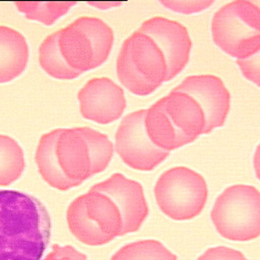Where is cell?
<instances>
[{
  "label": "cell",
  "mask_w": 260,
  "mask_h": 260,
  "mask_svg": "<svg viewBox=\"0 0 260 260\" xmlns=\"http://www.w3.org/2000/svg\"><path fill=\"white\" fill-rule=\"evenodd\" d=\"M116 71L121 84L133 94L144 96L151 94L158 88L136 70L130 59L125 43H123L117 57Z\"/></svg>",
  "instance_id": "21"
},
{
  "label": "cell",
  "mask_w": 260,
  "mask_h": 260,
  "mask_svg": "<svg viewBox=\"0 0 260 260\" xmlns=\"http://www.w3.org/2000/svg\"><path fill=\"white\" fill-rule=\"evenodd\" d=\"M58 30L48 36L39 48V62L43 70L50 76L61 79H75L81 73L71 69L64 61L58 46Z\"/></svg>",
  "instance_id": "19"
},
{
  "label": "cell",
  "mask_w": 260,
  "mask_h": 260,
  "mask_svg": "<svg viewBox=\"0 0 260 260\" xmlns=\"http://www.w3.org/2000/svg\"><path fill=\"white\" fill-rule=\"evenodd\" d=\"M214 44L237 60L260 52V8L248 0L232 1L220 7L212 17Z\"/></svg>",
  "instance_id": "3"
},
{
  "label": "cell",
  "mask_w": 260,
  "mask_h": 260,
  "mask_svg": "<svg viewBox=\"0 0 260 260\" xmlns=\"http://www.w3.org/2000/svg\"><path fill=\"white\" fill-rule=\"evenodd\" d=\"M173 89L190 94L202 108L206 120L204 134L224 124L231 94L221 78L213 74L189 75Z\"/></svg>",
  "instance_id": "9"
},
{
  "label": "cell",
  "mask_w": 260,
  "mask_h": 260,
  "mask_svg": "<svg viewBox=\"0 0 260 260\" xmlns=\"http://www.w3.org/2000/svg\"><path fill=\"white\" fill-rule=\"evenodd\" d=\"M218 234L231 241H251L260 235V193L251 185L225 188L210 212Z\"/></svg>",
  "instance_id": "5"
},
{
  "label": "cell",
  "mask_w": 260,
  "mask_h": 260,
  "mask_svg": "<svg viewBox=\"0 0 260 260\" xmlns=\"http://www.w3.org/2000/svg\"><path fill=\"white\" fill-rule=\"evenodd\" d=\"M28 61V46L17 30L0 25V83L19 76Z\"/></svg>",
  "instance_id": "16"
},
{
  "label": "cell",
  "mask_w": 260,
  "mask_h": 260,
  "mask_svg": "<svg viewBox=\"0 0 260 260\" xmlns=\"http://www.w3.org/2000/svg\"><path fill=\"white\" fill-rule=\"evenodd\" d=\"M50 234V215L38 198L0 190V260H41Z\"/></svg>",
  "instance_id": "1"
},
{
  "label": "cell",
  "mask_w": 260,
  "mask_h": 260,
  "mask_svg": "<svg viewBox=\"0 0 260 260\" xmlns=\"http://www.w3.org/2000/svg\"><path fill=\"white\" fill-rule=\"evenodd\" d=\"M113 153L114 145L108 135L89 127L61 129L55 144L58 166L75 187L105 171Z\"/></svg>",
  "instance_id": "2"
},
{
  "label": "cell",
  "mask_w": 260,
  "mask_h": 260,
  "mask_svg": "<svg viewBox=\"0 0 260 260\" xmlns=\"http://www.w3.org/2000/svg\"><path fill=\"white\" fill-rule=\"evenodd\" d=\"M24 167V154L20 145L12 137L0 134V186L15 182Z\"/></svg>",
  "instance_id": "20"
},
{
  "label": "cell",
  "mask_w": 260,
  "mask_h": 260,
  "mask_svg": "<svg viewBox=\"0 0 260 260\" xmlns=\"http://www.w3.org/2000/svg\"><path fill=\"white\" fill-rule=\"evenodd\" d=\"M58 32V46L64 61L81 74L103 65L114 44L112 27L98 17L81 16Z\"/></svg>",
  "instance_id": "4"
},
{
  "label": "cell",
  "mask_w": 260,
  "mask_h": 260,
  "mask_svg": "<svg viewBox=\"0 0 260 260\" xmlns=\"http://www.w3.org/2000/svg\"><path fill=\"white\" fill-rule=\"evenodd\" d=\"M138 31L150 37L162 52L168 73L166 81L176 77L188 64L192 41L182 23L162 16H154L142 22Z\"/></svg>",
  "instance_id": "8"
},
{
  "label": "cell",
  "mask_w": 260,
  "mask_h": 260,
  "mask_svg": "<svg viewBox=\"0 0 260 260\" xmlns=\"http://www.w3.org/2000/svg\"><path fill=\"white\" fill-rule=\"evenodd\" d=\"M87 217L110 241L123 235V219L114 200L107 194L92 188L80 195Z\"/></svg>",
  "instance_id": "15"
},
{
  "label": "cell",
  "mask_w": 260,
  "mask_h": 260,
  "mask_svg": "<svg viewBox=\"0 0 260 260\" xmlns=\"http://www.w3.org/2000/svg\"><path fill=\"white\" fill-rule=\"evenodd\" d=\"M111 260H177V256L156 240H141L123 246Z\"/></svg>",
  "instance_id": "22"
},
{
  "label": "cell",
  "mask_w": 260,
  "mask_h": 260,
  "mask_svg": "<svg viewBox=\"0 0 260 260\" xmlns=\"http://www.w3.org/2000/svg\"><path fill=\"white\" fill-rule=\"evenodd\" d=\"M143 125L149 140L162 150L170 152L193 142L169 118L165 111V98L159 99L145 110Z\"/></svg>",
  "instance_id": "14"
},
{
  "label": "cell",
  "mask_w": 260,
  "mask_h": 260,
  "mask_svg": "<svg viewBox=\"0 0 260 260\" xmlns=\"http://www.w3.org/2000/svg\"><path fill=\"white\" fill-rule=\"evenodd\" d=\"M44 260H87V258L70 245H54Z\"/></svg>",
  "instance_id": "27"
},
{
  "label": "cell",
  "mask_w": 260,
  "mask_h": 260,
  "mask_svg": "<svg viewBox=\"0 0 260 260\" xmlns=\"http://www.w3.org/2000/svg\"><path fill=\"white\" fill-rule=\"evenodd\" d=\"M159 3L170 10L183 14L201 12L213 4L212 0H160Z\"/></svg>",
  "instance_id": "24"
},
{
  "label": "cell",
  "mask_w": 260,
  "mask_h": 260,
  "mask_svg": "<svg viewBox=\"0 0 260 260\" xmlns=\"http://www.w3.org/2000/svg\"><path fill=\"white\" fill-rule=\"evenodd\" d=\"M124 43L127 45L130 59L136 70L150 83L159 87L166 81L168 66L162 52L154 41L136 30Z\"/></svg>",
  "instance_id": "12"
},
{
  "label": "cell",
  "mask_w": 260,
  "mask_h": 260,
  "mask_svg": "<svg viewBox=\"0 0 260 260\" xmlns=\"http://www.w3.org/2000/svg\"><path fill=\"white\" fill-rule=\"evenodd\" d=\"M76 2H40V1H17L14 2L17 10L24 14L27 19L38 20L46 25H52L57 19L66 14Z\"/></svg>",
  "instance_id": "23"
},
{
  "label": "cell",
  "mask_w": 260,
  "mask_h": 260,
  "mask_svg": "<svg viewBox=\"0 0 260 260\" xmlns=\"http://www.w3.org/2000/svg\"><path fill=\"white\" fill-rule=\"evenodd\" d=\"M237 63L243 73V75L250 80L251 82L255 83L257 86L260 85V52L254 54L251 57L246 59L237 60Z\"/></svg>",
  "instance_id": "25"
},
{
  "label": "cell",
  "mask_w": 260,
  "mask_h": 260,
  "mask_svg": "<svg viewBox=\"0 0 260 260\" xmlns=\"http://www.w3.org/2000/svg\"><path fill=\"white\" fill-rule=\"evenodd\" d=\"M81 116L99 124H110L121 118L126 109L124 90L109 77L88 80L78 91Z\"/></svg>",
  "instance_id": "10"
},
{
  "label": "cell",
  "mask_w": 260,
  "mask_h": 260,
  "mask_svg": "<svg viewBox=\"0 0 260 260\" xmlns=\"http://www.w3.org/2000/svg\"><path fill=\"white\" fill-rule=\"evenodd\" d=\"M60 131L61 128L52 130L40 138L35 159L43 179L51 187L65 191L75 187V185L62 174L56 159L55 144Z\"/></svg>",
  "instance_id": "17"
},
{
  "label": "cell",
  "mask_w": 260,
  "mask_h": 260,
  "mask_svg": "<svg viewBox=\"0 0 260 260\" xmlns=\"http://www.w3.org/2000/svg\"><path fill=\"white\" fill-rule=\"evenodd\" d=\"M204 178L186 167H174L162 173L154 186L156 203L164 214L174 220L197 216L207 200Z\"/></svg>",
  "instance_id": "6"
},
{
  "label": "cell",
  "mask_w": 260,
  "mask_h": 260,
  "mask_svg": "<svg viewBox=\"0 0 260 260\" xmlns=\"http://www.w3.org/2000/svg\"><path fill=\"white\" fill-rule=\"evenodd\" d=\"M67 223L71 234L81 243L88 246H102L110 241L100 229L85 214L80 196L75 198L68 206Z\"/></svg>",
  "instance_id": "18"
},
{
  "label": "cell",
  "mask_w": 260,
  "mask_h": 260,
  "mask_svg": "<svg viewBox=\"0 0 260 260\" xmlns=\"http://www.w3.org/2000/svg\"><path fill=\"white\" fill-rule=\"evenodd\" d=\"M145 110L126 115L120 122L115 135V150L131 169L151 171L162 162L169 151L156 147L147 137L143 120Z\"/></svg>",
  "instance_id": "7"
},
{
  "label": "cell",
  "mask_w": 260,
  "mask_h": 260,
  "mask_svg": "<svg viewBox=\"0 0 260 260\" xmlns=\"http://www.w3.org/2000/svg\"><path fill=\"white\" fill-rule=\"evenodd\" d=\"M197 260H247L243 253L224 246L207 249Z\"/></svg>",
  "instance_id": "26"
},
{
  "label": "cell",
  "mask_w": 260,
  "mask_h": 260,
  "mask_svg": "<svg viewBox=\"0 0 260 260\" xmlns=\"http://www.w3.org/2000/svg\"><path fill=\"white\" fill-rule=\"evenodd\" d=\"M165 98V111L174 125L192 141L204 134L205 115L199 104L188 93L172 89Z\"/></svg>",
  "instance_id": "13"
},
{
  "label": "cell",
  "mask_w": 260,
  "mask_h": 260,
  "mask_svg": "<svg viewBox=\"0 0 260 260\" xmlns=\"http://www.w3.org/2000/svg\"><path fill=\"white\" fill-rule=\"evenodd\" d=\"M110 196L117 204L123 219V235L138 231L147 217L148 207L140 183L115 173L91 187Z\"/></svg>",
  "instance_id": "11"
}]
</instances>
